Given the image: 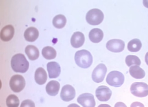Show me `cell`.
<instances>
[{"label":"cell","instance_id":"2","mask_svg":"<svg viewBox=\"0 0 148 107\" xmlns=\"http://www.w3.org/2000/svg\"><path fill=\"white\" fill-rule=\"evenodd\" d=\"M74 59L78 66L84 69L90 67L93 63V57L90 52L84 49L77 52Z\"/></svg>","mask_w":148,"mask_h":107},{"label":"cell","instance_id":"26","mask_svg":"<svg viewBox=\"0 0 148 107\" xmlns=\"http://www.w3.org/2000/svg\"><path fill=\"white\" fill-rule=\"evenodd\" d=\"M20 107H35V104L30 99H26L22 102Z\"/></svg>","mask_w":148,"mask_h":107},{"label":"cell","instance_id":"1","mask_svg":"<svg viewBox=\"0 0 148 107\" xmlns=\"http://www.w3.org/2000/svg\"><path fill=\"white\" fill-rule=\"evenodd\" d=\"M11 66L12 70L16 72L25 73L29 69V63L23 54H17L12 57Z\"/></svg>","mask_w":148,"mask_h":107},{"label":"cell","instance_id":"11","mask_svg":"<svg viewBox=\"0 0 148 107\" xmlns=\"http://www.w3.org/2000/svg\"><path fill=\"white\" fill-rule=\"evenodd\" d=\"M75 96V90L72 86L67 84L62 88L60 97L64 101L69 102L74 99Z\"/></svg>","mask_w":148,"mask_h":107},{"label":"cell","instance_id":"15","mask_svg":"<svg viewBox=\"0 0 148 107\" xmlns=\"http://www.w3.org/2000/svg\"><path fill=\"white\" fill-rule=\"evenodd\" d=\"M103 37V32L99 28H94L90 31L89 39L91 42L95 43H99L101 41Z\"/></svg>","mask_w":148,"mask_h":107},{"label":"cell","instance_id":"14","mask_svg":"<svg viewBox=\"0 0 148 107\" xmlns=\"http://www.w3.org/2000/svg\"><path fill=\"white\" fill-rule=\"evenodd\" d=\"M15 33V29L12 25H8L2 28L1 31V39L7 42L12 40Z\"/></svg>","mask_w":148,"mask_h":107},{"label":"cell","instance_id":"8","mask_svg":"<svg viewBox=\"0 0 148 107\" xmlns=\"http://www.w3.org/2000/svg\"><path fill=\"white\" fill-rule=\"evenodd\" d=\"M124 41L119 39H113L108 41L106 44V48L110 52H120L125 49Z\"/></svg>","mask_w":148,"mask_h":107},{"label":"cell","instance_id":"6","mask_svg":"<svg viewBox=\"0 0 148 107\" xmlns=\"http://www.w3.org/2000/svg\"><path fill=\"white\" fill-rule=\"evenodd\" d=\"M9 86L12 91L19 93L23 90L25 86V81L22 76L20 75H14L9 82Z\"/></svg>","mask_w":148,"mask_h":107},{"label":"cell","instance_id":"21","mask_svg":"<svg viewBox=\"0 0 148 107\" xmlns=\"http://www.w3.org/2000/svg\"><path fill=\"white\" fill-rule=\"evenodd\" d=\"M142 43L139 39H134L129 42L127 48L129 51L132 52H139L142 48Z\"/></svg>","mask_w":148,"mask_h":107},{"label":"cell","instance_id":"17","mask_svg":"<svg viewBox=\"0 0 148 107\" xmlns=\"http://www.w3.org/2000/svg\"><path fill=\"white\" fill-rule=\"evenodd\" d=\"M130 75L135 79H142L145 76L144 70L138 66H133L129 68Z\"/></svg>","mask_w":148,"mask_h":107},{"label":"cell","instance_id":"9","mask_svg":"<svg viewBox=\"0 0 148 107\" xmlns=\"http://www.w3.org/2000/svg\"><path fill=\"white\" fill-rule=\"evenodd\" d=\"M112 92L109 88L105 86H101L95 91V95L97 99L101 102L108 101L111 97Z\"/></svg>","mask_w":148,"mask_h":107},{"label":"cell","instance_id":"12","mask_svg":"<svg viewBox=\"0 0 148 107\" xmlns=\"http://www.w3.org/2000/svg\"><path fill=\"white\" fill-rule=\"evenodd\" d=\"M47 69L50 79L58 77L61 72V68L57 62H50L47 64Z\"/></svg>","mask_w":148,"mask_h":107},{"label":"cell","instance_id":"16","mask_svg":"<svg viewBox=\"0 0 148 107\" xmlns=\"http://www.w3.org/2000/svg\"><path fill=\"white\" fill-rule=\"evenodd\" d=\"M24 38L28 42H32L35 41L39 36V32L35 27H29L24 32Z\"/></svg>","mask_w":148,"mask_h":107},{"label":"cell","instance_id":"3","mask_svg":"<svg viewBox=\"0 0 148 107\" xmlns=\"http://www.w3.org/2000/svg\"><path fill=\"white\" fill-rule=\"evenodd\" d=\"M104 19V14L101 10L92 9L87 13L86 19L88 23L92 26H97L101 23Z\"/></svg>","mask_w":148,"mask_h":107},{"label":"cell","instance_id":"27","mask_svg":"<svg viewBox=\"0 0 148 107\" xmlns=\"http://www.w3.org/2000/svg\"><path fill=\"white\" fill-rule=\"evenodd\" d=\"M130 107H144V106L143 103L139 102H135L131 104Z\"/></svg>","mask_w":148,"mask_h":107},{"label":"cell","instance_id":"5","mask_svg":"<svg viewBox=\"0 0 148 107\" xmlns=\"http://www.w3.org/2000/svg\"><path fill=\"white\" fill-rule=\"evenodd\" d=\"M133 95L138 97H144L148 95V85L144 82H134L130 87Z\"/></svg>","mask_w":148,"mask_h":107},{"label":"cell","instance_id":"10","mask_svg":"<svg viewBox=\"0 0 148 107\" xmlns=\"http://www.w3.org/2000/svg\"><path fill=\"white\" fill-rule=\"evenodd\" d=\"M77 101L83 107H95V101L93 95L90 93H84L78 97Z\"/></svg>","mask_w":148,"mask_h":107},{"label":"cell","instance_id":"25","mask_svg":"<svg viewBox=\"0 0 148 107\" xmlns=\"http://www.w3.org/2000/svg\"><path fill=\"white\" fill-rule=\"evenodd\" d=\"M8 107H18L20 104V100L17 96L15 95H9L6 100Z\"/></svg>","mask_w":148,"mask_h":107},{"label":"cell","instance_id":"32","mask_svg":"<svg viewBox=\"0 0 148 107\" xmlns=\"http://www.w3.org/2000/svg\"><path fill=\"white\" fill-rule=\"evenodd\" d=\"M143 3L146 8H148V1H143Z\"/></svg>","mask_w":148,"mask_h":107},{"label":"cell","instance_id":"20","mask_svg":"<svg viewBox=\"0 0 148 107\" xmlns=\"http://www.w3.org/2000/svg\"><path fill=\"white\" fill-rule=\"evenodd\" d=\"M25 52L28 58L31 61L37 59L39 57V52L38 48L32 45H29L25 48Z\"/></svg>","mask_w":148,"mask_h":107},{"label":"cell","instance_id":"29","mask_svg":"<svg viewBox=\"0 0 148 107\" xmlns=\"http://www.w3.org/2000/svg\"><path fill=\"white\" fill-rule=\"evenodd\" d=\"M67 107H80L79 106H78V104H75V103H73V104H71Z\"/></svg>","mask_w":148,"mask_h":107},{"label":"cell","instance_id":"4","mask_svg":"<svg viewBox=\"0 0 148 107\" xmlns=\"http://www.w3.org/2000/svg\"><path fill=\"white\" fill-rule=\"evenodd\" d=\"M106 82L110 86L120 87L125 82V76L120 71H111L107 76Z\"/></svg>","mask_w":148,"mask_h":107},{"label":"cell","instance_id":"18","mask_svg":"<svg viewBox=\"0 0 148 107\" xmlns=\"http://www.w3.org/2000/svg\"><path fill=\"white\" fill-rule=\"evenodd\" d=\"M47 72L43 68L37 69L35 74V79L36 83L39 85H43L47 82Z\"/></svg>","mask_w":148,"mask_h":107},{"label":"cell","instance_id":"31","mask_svg":"<svg viewBox=\"0 0 148 107\" xmlns=\"http://www.w3.org/2000/svg\"><path fill=\"white\" fill-rule=\"evenodd\" d=\"M98 107H111V106H110L108 104H102L99 105Z\"/></svg>","mask_w":148,"mask_h":107},{"label":"cell","instance_id":"19","mask_svg":"<svg viewBox=\"0 0 148 107\" xmlns=\"http://www.w3.org/2000/svg\"><path fill=\"white\" fill-rule=\"evenodd\" d=\"M60 89V84L58 81H51L46 86L47 93L50 96H56L58 93Z\"/></svg>","mask_w":148,"mask_h":107},{"label":"cell","instance_id":"23","mask_svg":"<svg viewBox=\"0 0 148 107\" xmlns=\"http://www.w3.org/2000/svg\"><path fill=\"white\" fill-rule=\"evenodd\" d=\"M42 53L43 57L47 59H53L57 56V52L55 49L49 46L44 48Z\"/></svg>","mask_w":148,"mask_h":107},{"label":"cell","instance_id":"7","mask_svg":"<svg viewBox=\"0 0 148 107\" xmlns=\"http://www.w3.org/2000/svg\"><path fill=\"white\" fill-rule=\"evenodd\" d=\"M107 71V69L105 64H99L92 72V77L94 82L97 83L102 82L105 79Z\"/></svg>","mask_w":148,"mask_h":107},{"label":"cell","instance_id":"28","mask_svg":"<svg viewBox=\"0 0 148 107\" xmlns=\"http://www.w3.org/2000/svg\"><path fill=\"white\" fill-rule=\"evenodd\" d=\"M114 107H127L125 103L121 102H119L115 104Z\"/></svg>","mask_w":148,"mask_h":107},{"label":"cell","instance_id":"13","mask_svg":"<svg viewBox=\"0 0 148 107\" xmlns=\"http://www.w3.org/2000/svg\"><path fill=\"white\" fill-rule=\"evenodd\" d=\"M85 42V36L81 32H74L71 39V43L73 47L79 48Z\"/></svg>","mask_w":148,"mask_h":107},{"label":"cell","instance_id":"24","mask_svg":"<svg viewBox=\"0 0 148 107\" xmlns=\"http://www.w3.org/2000/svg\"><path fill=\"white\" fill-rule=\"evenodd\" d=\"M125 63L127 66L130 67L133 66H140L141 64V61L137 56L129 55L127 56L125 58Z\"/></svg>","mask_w":148,"mask_h":107},{"label":"cell","instance_id":"22","mask_svg":"<svg viewBox=\"0 0 148 107\" xmlns=\"http://www.w3.org/2000/svg\"><path fill=\"white\" fill-rule=\"evenodd\" d=\"M52 23L56 28L62 29L64 28L66 25V19L63 15H58L53 18Z\"/></svg>","mask_w":148,"mask_h":107},{"label":"cell","instance_id":"30","mask_svg":"<svg viewBox=\"0 0 148 107\" xmlns=\"http://www.w3.org/2000/svg\"><path fill=\"white\" fill-rule=\"evenodd\" d=\"M145 61L147 64L148 66V52H147L146 55L145 56Z\"/></svg>","mask_w":148,"mask_h":107}]
</instances>
